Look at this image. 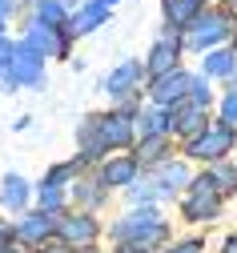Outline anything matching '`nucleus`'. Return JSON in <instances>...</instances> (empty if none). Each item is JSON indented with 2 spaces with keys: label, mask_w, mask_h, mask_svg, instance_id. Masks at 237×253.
I'll return each mask as SVG.
<instances>
[{
  "label": "nucleus",
  "mask_w": 237,
  "mask_h": 253,
  "mask_svg": "<svg viewBox=\"0 0 237 253\" xmlns=\"http://www.w3.org/2000/svg\"><path fill=\"white\" fill-rule=\"evenodd\" d=\"M237 145V129L225 121L217 125H205V133H197L189 141V157H205V161H221V157H229V149Z\"/></svg>",
  "instance_id": "f257e3e1"
},
{
  "label": "nucleus",
  "mask_w": 237,
  "mask_h": 253,
  "mask_svg": "<svg viewBox=\"0 0 237 253\" xmlns=\"http://www.w3.org/2000/svg\"><path fill=\"white\" fill-rule=\"evenodd\" d=\"M221 209V189L213 177H197L193 189H189V197H185V217L189 221H205V217H217Z\"/></svg>",
  "instance_id": "f03ea898"
},
{
  "label": "nucleus",
  "mask_w": 237,
  "mask_h": 253,
  "mask_svg": "<svg viewBox=\"0 0 237 253\" xmlns=\"http://www.w3.org/2000/svg\"><path fill=\"white\" fill-rule=\"evenodd\" d=\"M113 233H117L121 241H129V245H149V241L165 237V225H161V217H157L153 209H145V213H133V217H125Z\"/></svg>",
  "instance_id": "7ed1b4c3"
},
{
  "label": "nucleus",
  "mask_w": 237,
  "mask_h": 253,
  "mask_svg": "<svg viewBox=\"0 0 237 253\" xmlns=\"http://www.w3.org/2000/svg\"><path fill=\"white\" fill-rule=\"evenodd\" d=\"M8 81H12V84H41V81H45V56H37L28 44L12 48V60H8Z\"/></svg>",
  "instance_id": "20e7f679"
},
{
  "label": "nucleus",
  "mask_w": 237,
  "mask_h": 253,
  "mask_svg": "<svg viewBox=\"0 0 237 253\" xmlns=\"http://www.w3.org/2000/svg\"><path fill=\"white\" fill-rule=\"evenodd\" d=\"M189 81L193 77H185V73H165V77H157V84H153V101L157 105H169V109H177L185 97H189Z\"/></svg>",
  "instance_id": "39448f33"
},
{
  "label": "nucleus",
  "mask_w": 237,
  "mask_h": 253,
  "mask_svg": "<svg viewBox=\"0 0 237 253\" xmlns=\"http://www.w3.org/2000/svg\"><path fill=\"white\" fill-rule=\"evenodd\" d=\"M225 28H229V16L225 12H205V16H197L193 20V33H189V44L193 48H205V44H217L225 37Z\"/></svg>",
  "instance_id": "423d86ee"
},
{
  "label": "nucleus",
  "mask_w": 237,
  "mask_h": 253,
  "mask_svg": "<svg viewBox=\"0 0 237 253\" xmlns=\"http://www.w3.org/2000/svg\"><path fill=\"white\" fill-rule=\"evenodd\" d=\"M205 109H197L193 101H181L173 113H169V129H177V133H185V137H193V133H201L205 129Z\"/></svg>",
  "instance_id": "0eeeda50"
},
{
  "label": "nucleus",
  "mask_w": 237,
  "mask_h": 253,
  "mask_svg": "<svg viewBox=\"0 0 237 253\" xmlns=\"http://www.w3.org/2000/svg\"><path fill=\"white\" fill-rule=\"evenodd\" d=\"M96 129H100V141H105V149H117V145H129V137H133V121H129L125 113H117V117H100Z\"/></svg>",
  "instance_id": "6e6552de"
},
{
  "label": "nucleus",
  "mask_w": 237,
  "mask_h": 253,
  "mask_svg": "<svg viewBox=\"0 0 237 253\" xmlns=\"http://www.w3.org/2000/svg\"><path fill=\"white\" fill-rule=\"evenodd\" d=\"M56 229H60V237H64V241L85 245V249L96 241V221H93V217H69V221H60Z\"/></svg>",
  "instance_id": "1a4fd4ad"
},
{
  "label": "nucleus",
  "mask_w": 237,
  "mask_h": 253,
  "mask_svg": "<svg viewBox=\"0 0 237 253\" xmlns=\"http://www.w3.org/2000/svg\"><path fill=\"white\" fill-rule=\"evenodd\" d=\"M28 48L37 52V56H60V52H64V41L52 33V28L32 24V33H28Z\"/></svg>",
  "instance_id": "9d476101"
},
{
  "label": "nucleus",
  "mask_w": 237,
  "mask_h": 253,
  "mask_svg": "<svg viewBox=\"0 0 237 253\" xmlns=\"http://www.w3.org/2000/svg\"><path fill=\"white\" fill-rule=\"evenodd\" d=\"M52 229H56L52 225V213H28L20 225H16V237L20 241H45Z\"/></svg>",
  "instance_id": "9b49d317"
},
{
  "label": "nucleus",
  "mask_w": 237,
  "mask_h": 253,
  "mask_svg": "<svg viewBox=\"0 0 237 253\" xmlns=\"http://www.w3.org/2000/svg\"><path fill=\"white\" fill-rule=\"evenodd\" d=\"M165 16L173 20V28H185L201 16V0H165Z\"/></svg>",
  "instance_id": "f8f14e48"
},
{
  "label": "nucleus",
  "mask_w": 237,
  "mask_h": 253,
  "mask_svg": "<svg viewBox=\"0 0 237 253\" xmlns=\"http://www.w3.org/2000/svg\"><path fill=\"white\" fill-rule=\"evenodd\" d=\"M105 16H109L105 4H89V8H81V12L69 20V33H93V28L105 24Z\"/></svg>",
  "instance_id": "ddd939ff"
},
{
  "label": "nucleus",
  "mask_w": 237,
  "mask_h": 253,
  "mask_svg": "<svg viewBox=\"0 0 237 253\" xmlns=\"http://www.w3.org/2000/svg\"><path fill=\"white\" fill-rule=\"evenodd\" d=\"M173 65H177V44H173V41H161V44L149 52V73L165 77V73H173Z\"/></svg>",
  "instance_id": "4468645a"
},
{
  "label": "nucleus",
  "mask_w": 237,
  "mask_h": 253,
  "mask_svg": "<svg viewBox=\"0 0 237 253\" xmlns=\"http://www.w3.org/2000/svg\"><path fill=\"white\" fill-rule=\"evenodd\" d=\"M137 177V157H117L105 165V185H129Z\"/></svg>",
  "instance_id": "2eb2a0df"
},
{
  "label": "nucleus",
  "mask_w": 237,
  "mask_h": 253,
  "mask_svg": "<svg viewBox=\"0 0 237 253\" xmlns=\"http://www.w3.org/2000/svg\"><path fill=\"white\" fill-rule=\"evenodd\" d=\"M137 77H141V65H137V60H125V65H117V69L109 73V92H113V97H121V92L137 81Z\"/></svg>",
  "instance_id": "dca6fc26"
},
{
  "label": "nucleus",
  "mask_w": 237,
  "mask_h": 253,
  "mask_svg": "<svg viewBox=\"0 0 237 253\" xmlns=\"http://www.w3.org/2000/svg\"><path fill=\"white\" fill-rule=\"evenodd\" d=\"M0 197H4V205L8 209H20L24 201H28V185H24V177H4V193H0Z\"/></svg>",
  "instance_id": "f3484780"
},
{
  "label": "nucleus",
  "mask_w": 237,
  "mask_h": 253,
  "mask_svg": "<svg viewBox=\"0 0 237 253\" xmlns=\"http://www.w3.org/2000/svg\"><path fill=\"white\" fill-rule=\"evenodd\" d=\"M205 73L209 77H233V52H225V48L209 52L205 56Z\"/></svg>",
  "instance_id": "a211bd4d"
},
{
  "label": "nucleus",
  "mask_w": 237,
  "mask_h": 253,
  "mask_svg": "<svg viewBox=\"0 0 237 253\" xmlns=\"http://www.w3.org/2000/svg\"><path fill=\"white\" fill-rule=\"evenodd\" d=\"M137 125H141V133H145V137H165V129H169L161 113H141Z\"/></svg>",
  "instance_id": "6ab92c4d"
},
{
  "label": "nucleus",
  "mask_w": 237,
  "mask_h": 253,
  "mask_svg": "<svg viewBox=\"0 0 237 253\" xmlns=\"http://www.w3.org/2000/svg\"><path fill=\"white\" fill-rule=\"evenodd\" d=\"M185 181H189L185 165H165V169H161V185H165V193H173V189L185 185Z\"/></svg>",
  "instance_id": "aec40b11"
},
{
  "label": "nucleus",
  "mask_w": 237,
  "mask_h": 253,
  "mask_svg": "<svg viewBox=\"0 0 237 253\" xmlns=\"http://www.w3.org/2000/svg\"><path fill=\"white\" fill-rule=\"evenodd\" d=\"M161 153H165V137H145L141 149H137V165H141V161H157Z\"/></svg>",
  "instance_id": "412c9836"
},
{
  "label": "nucleus",
  "mask_w": 237,
  "mask_h": 253,
  "mask_svg": "<svg viewBox=\"0 0 237 253\" xmlns=\"http://www.w3.org/2000/svg\"><path fill=\"white\" fill-rule=\"evenodd\" d=\"M37 16H41V24H45V28H52V24H60V20H64V8L56 4V0H41Z\"/></svg>",
  "instance_id": "4be33fe9"
},
{
  "label": "nucleus",
  "mask_w": 237,
  "mask_h": 253,
  "mask_svg": "<svg viewBox=\"0 0 237 253\" xmlns=\"http://www.w3.org/2000/svg\"><path fill=\"white\" fill-rule=\"evenodd\" d=\"M189 101H193L197 109H205V105L213 101V92H209V84L201 81V77H193V81H189Z\"/></svg>",
  "instance_id": "5701e85b"
},
{
  "label": "nucleus",
  "mask_w": 237,
  "mask_h": 253,
  "mask_svg": "<svg viewBox=\"0 0 237 253\" xmlns=\"http://www.w3.org/2000/svg\"><path fill=\"white\" fill-rule=\"evenodd\" d=\"M60 205H64L60 189H56V185H41V213H56Z\"/></svg>",
  "instance_id": "b1692460"
},
{
  "label": "nucleus",
  "mask_w": 237,
  "mask_h": 253,
  "mask_svg": "<svg viewBox=\"0 0 237 253\" xmlns=\"http://www.w3.org/2000/svg\"><path fill=\"white\" fill-rule=\"evenodd\" d=\"M221 121L225 125H237V92H229V97L221 101Z\"/></svg>",
  "instance_id": "393cba45"
},
{
  "label": "nucleus",
  "mask_w": 237,
  "mask_h": 253,
  "mask_svg": "<svg viewBox=\"0 0 237 253\" xmlns=\"http://www.w3.org/2000/svg\"><path fill=\"white\" fill-rule=\"evenodd\" d=\"M169 253H201V241H185V245H177V249H169Z\"/></svg>",
  "instance_id": "a878e982"
},
{
  "label": "nucleus",
  "mask_w": 237,
  "mask_h": 253,
  "mask_svg": "<svg viewBox=\"0 0 237 253\" xmlns=\"http://www.w3.org/2000/svg\"><path fill=\"white\" fill-rule=\"evenodd\" d=\"M8 60H12V44L0 41V65H8Z\"/></svg>",
  "instance_id": "bb28decb"
},
{
  "label": "nucleus",
  "mask_w": 237,
  "mask_h": 253,
  "mask_svg": "<svg viewBox=\"0 0 237 253\" xmlns=\"http://www.w3.org/2000/svg\"><path fill=\"white\" fill-rule=\"evenodd\" d=\"M121 253H149V249H145V245H125Z\"/></svg>",
  "instance_id": "cd10ccee"
},
{
  "label": "nucleus",
  "mask_w": 237,
  "mask_h": 253,
  "mask_svg": "<svg viewBox=\"0 0 237 253\" xmlns=\"http://www.w3.org/2000/svg\"><path fill=\"white\" fill-rule=\"evenodd\" d=\"M225 253H237V237H229V241H225Z\"/></svg>",
  "instance_id": "c85d7f7f"
},
{
  "label": "nucleus",
  "mask_w": 237,
  "mask_h": 253,
  "mask_svg": "<svg viewBox=\"0 0 237 253\" xmlns=\"http://www.w3.org/2000/svg\"><path fill=\"white\" fill-rule=\"evenodd\" d=\"M96 4H105V8H109V4H117V0H96Z\"/></svg>",
  "instance_id": "c756f323"
},
{
  "label": "nucleus",
  "mask_w": 237,
  "mask_h": 253,
  "mask_svg": "<svg viewBox=\"0 0 237 253\" xmlns=\"http://www.w3.org/2000/svg\"><path fill=\"white\" fill-rule=\"evenodd\" d=\"M60 253H73V249H60ZM81 253H93V249H81Z\"/></svg>",
  "instance_id": "7c9ffc66"
},
{
  "label": "nucleus",
  "mask_w": 237,
  "mask_h": 253,
  "mask_svg": "<svg viewBox=\"0 0 237 253\" xmlns=\"http://www.w3.org/2000/svg\"><path fill=\"white\" fill-rule=\"evenodd\" d=\"M0 28H4V12H0Z\"/></svg>",
  "instance_id": "2f4dec72"
},
{
  "label": "nucleus",
  "mask_w": 237,
  "mask_h": 253,
  "mask_svg": "<svg viewBox=\"0 0 237 253\" xmlns=\"http://www.w3.org/2000/svg\"><path fill=\"white\" fill-rule=\"evenodd\" d=\"M0 253H12V249H0Z\"/></svg>",
  "instance_id": "473e14b6"
}]
</instances>
